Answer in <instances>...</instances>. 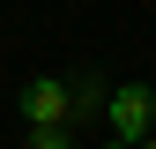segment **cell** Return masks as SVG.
I'll list each match as a JSON object with an SVG mask.
<instances>
[{"instance_id": "6da1fadb", "label": "cell", "mask_w": 156, "mask_h": 149, "mask_svg": "<svg viewBox=\"0 0 156 149\" xmlns=\"http://www.w3.org/2000/svg\"><path fill=\"white\" fill-rule=\"evenodd\" d=\"M104 119H112V142H149L156 134V82H119L104 89Z\"/></svg>"}, {"instance_id": "277c9868", "label": "cell", "mask_w": 156, "mask_h": 149, "mask_svg": "<svg viewBox=\"0 0 156 149\" xmlns=\"http://www.w3.org/2000/svg\"><path fill=\"white\" fill-rule=\"evenodd\" d=\"M30 149H74V127H30Z\"/></svg>"}, {"instance_id": "5b68a950", "label": "cell", "mask_w": 156, "mask_h": 149, "mask_svg": "<svg viewBox=\"0 0 156 149\" xmlns=\"http://www.w3.org/2000/svg\"><path fill=\"white\" fill-rule=\"evenodd\" d=\"M134 149H156V134H149V142H134Z\"/></svg>"}, {"instance_id": "8992f818", "label": "cell", "mask_w": 156, "mask_h": 149, "mask_svg": "<svg viewBox=\"0 0 156 149\" xmlns=\"http://www.w3.org/2000/svg\"><path fill=\"white\" fill-rule=\"evenodd\" d=\"M104 149H126V142H104Z\"/></svg>"}, {"instance_id": "7a4b0ae2", "label": "cell", "mask_w": 156, "mask_h": 149, "mask_svg": "<svg viewBox=\"0 0 156 149\" xmlns=\"http://www.w3.org/2000/svg\"><path fill=\"white\" fill-rule=\"evenodd\" d=\"M23 119L30 127H74V89L60 82V74H37V82H23Z\"/></svg>"}, {"instance_id": "3957f363", "label": "cell", "mask_w": 156, "mask_h": 149, "mask_svg": "<svg viewBox=\"0 0 156 149\" xmlns=\"http://www.w3.org/2000/svg\"><path fill=\"white\" fill-rule=\"evenodd\" d=\"M67 89H74V119H89V112L104 104V82H97V74H67Z\"/></svg>"}]
</instances>
